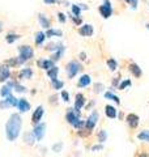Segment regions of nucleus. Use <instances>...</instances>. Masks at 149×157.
<instances>
[{
	"instance_id": "nucleus-16",
	"label": "nucleus",
	"mask_w": 149,
	"mask_h": 157,
	"mask_svg": "<svg viewBox=\"0 0 149 157\" xmlns=\"http://www.w3.org/2000/svg\"><path fill=\"white\" fill-rule=\"evenodd\" d=\"M32 76H33L32 68H24L18 73V78H21V80H28V78H32Z\"/></svg>"
},
{
	"instance_id": "nucleus-51",
	"label": "nucleus",
	"mask_w": 149,
	"mask_h": 157,
	"mask_svg": "<svg viewBox=\"0 0 149 157\" xmlns=\"http://www.w3.org/2000/svg\"><path fill=\"white\" fill-rule=\"evenodd\" d=\"M2 32H3V22L0 21V33H2Z\"/></svg>"
},
{
	"instance_id": "nucleus-38",
	"label": "nucleus",
	"mask_w": 149,
	"mask_h": 157,
	"mask_svg": "<svg viewBox=\"0 0 149 157\" xmlns=\"http://www.w3.org/2000/svg\"><path fill=\"white\" fill-rule=\"evenodd\" d=\"M58 47H59L58 43H50L46 48H47V50H50V51H55V50H58Z\"/></svg>"
},
{
	"instance_id": "nucleus-9",
	"label": "nucleus",
	"mask_w": 149,
	"mask_h": 157,
	"mask_svg": "<svg viewBox=\"0 0 149 157\" xmlns=\"http://www.w3.org/2000/svg\"><path fill=\"white\" fill-rule=\"evenodd\" d=\"M43 113H44L43 106H38L37 109H36V111L33 113V117H32V122H33L34 124H37V123H39V122H41L42 117H43Z\"/></svg>"
},
{
	"instance_id": "nucleus-8",
	"label": "nucleus",
	"mask_w": 149,
	"mask_h": 157,
	"mask_svg": "<svg viewBox=\"0 0 149 157\" xmlns=\"http://www.w3.org/2000/svg\"><path fill=\"white\" fill-rule=\"evenodd\" d=\"M9 76H11V70L9 67L4 63V64H0V82H6L8 81Z\"/></svg>"
},
{
	"instance_id": "nucleus-40",
	"label": "nucleus",
	"mask_w": 149,
	"mask_h": 157,
	"mask_svg": "<svg viewBox=\"0 0 149 157\" xmlns=\"http://www.w3.org/2000/svg\"><path fill=\"white\" fill-rule=\"evenodd\" d=\"M102 149H103V145H102L101 143L92 147V152H98V151H102Z\"/></svg>"
},
{
	"instance_id": "nucleus-31",
	"label": "nucleus",
	"mask_w": 149,
	"mask_h": 157,
	"mask_svg": "<svg viewBox=\"0 0 149 157\" xmlns=\"http://www.w3.org/2000/svg\"><path fill=\"white\" fill-rule=\"evenodd\" d=\"M6 101H7V102H8V104L11 105V106H17V104H18V100H17L16 97H13L12 94L7 96V97H6Z\"/></svg>"
},
{
	"instance_id": "nucleus-5",
	"label": "nucleus",
	"mask_w": 149,
	"mask_h": 157,
	"mask_svg": "<svg viewBox=\"0 0 149 157\" xmlns=\"http://www.w3.org/2000/svg\"><path fill=\"white\" fill-rule=\"evenodd\" d=\"M98 11H99V13H101V16H102L103 18L111 17V14H113L111 2H110V0H103V4H102V6H99Z\"/></svg>"
},
{
	"instance_id": "nucleus-24",
	"label": "nucleus",
	"mask_w": 149,
	"mask_h": 157,
	"mask_svg": "<svg viewBox=\"0 0 149 157\" xmlns=\"http://www.w3.org/2000/svg\"><path fill=\"white\" fill-rule=\"evenodd\" d=\"M137 139L141 140V141H147V143H149V130H144L141 132H139Z\"/></svg>"
},
{
	"instance_id": "nucleus-13",
	"label": "nucleus",
	"mask_w": 149,
	"mask_h": 157,
	"mask_svg": "<svg viewBox=\"0 0 149 157\" xmlns=\"http://www.w3.org/2000/svg\"><path fill=\"white\" fill-rule=\"evenodd\" d=\"M128 126L131 127V128H136L139 126V121H140V118H139L136 114H128L127 118H126Z\"/></svg>"
},
{
	"instance_id": "nucleus-44",
	"label": "nucleus",
	"mask_w": 149,
	"mask_h": 157,
	"mask_svg": "<svg viewBox=\"0 0 149 157\" xmlns=\"http://www.w3.org/2000/svg\"><path fill=\"white\" fill-rule=\"evenodd\" d=\"M58 18H59V21H60L62 24H64V22H66V14H64V13H58Z\"/></svg>"
},
{
	"instance_id": "nucleus-47",
	"label": "nucleus",
	"mask_w": 149,
	"mask_h": 157,
	"mask_svg": "<svg viewBox=\"0 0 149 157\" xmlns=\"http://www.w3.org/2000/svg\"><path fill=\"white\" fill-rule=\"evenodd\" d=\"M80 59H81V60H85V59H86V54L85 52H80Z\"/></svg>"
},
{
	"instance_id": "nucleus-27",
	"label": "nucleus",
	"mask_w": 149,
	"mask_h": 157,
	"mask_svg": "<svg viewBox=\"0 0 149 157\" xmlns=\"http://www.w3.org/2000/svg\"><path fill=\"white\" fill-rule=\"evenodd\" d=\"M105 98H107V100H113L115 104H120V100H119V97L118 96H115L114 93H111V92H106L105 93Z\"/></svg>"
},
{
	"instance_id": "nucleus-1",
	"label": "nucleus",
	"mask_w": 149,
	"mask_h": 157,
	"mask_svg": "<svg viewBox=\"0 0 149 157\" xmlns=\"http://www.w3.org/2000/svg\"><path fill=\"white\" fill-rule=\"evenodd\" d=\"M22 126V119L20 114H12L6 124V135L9 141H14L20 135Z\"/></svg>"
},
{
	"instance_id": "nucleus-3",
	"label": "nucleus",
	"mask_w": 149,
	"mask_h": 157,
	"mask_svg": "<svg viewBox=\"0 0 149 157\" xmlns=\"http://www.w3.org/2000/svg\"><path fill=\"white\" fill-rule=\"evenodd\" d=\"M18 52H20V56H18V60H20V64H22L26 60H30L34 56V50L30 46H20L18 47Z\"/></svg>"
},
{
	"instance_id": "nucleus-39",
	"label": "nucleus",
	"mask_w": 149,
	"mask_h": 157,
	"mask_svg": "<svg viewBox=\"0 0 149 157\" xmlns=\"http://www.w3.org/2000/svg\"><path fill=\"white\" fill-rule=\"evenodd\" d=\"M7 107H11V105H9L6 101V98H4V100L0 101V109H7Z\"/></svg>"
},
{
	"instance_id": "nucleus-37",
	"label": "nucleus",
	"mask_w": 149,
	"mask_h": 157,
	"mask_svg": "<svg viewBox=\"0 0 149 157\" xmlns=\"http://www.w3.org/2000/svg\"><path fill=\"white\" fill-rule=\"evenodd\" d=\"M126 2L130 4L132 9H137V6H139V0H126Z\"/></svg>"
},
{
	"instance_id": "nucleus-17",
	"label": "nucleus",
	"mask_w": 149,
	"mask_h": 157,
	"mask_svg": "<svg viewBox=\"0 0 149 157\" xmlns=\"http://www.w3.org/2000/svg\"><path fill=\"white\" fill-rule=\"evenodd\" d=\"M38 21H39V24H41V26L43 29H48L50 26H51V24H50V20L46 16H44L43 13L38 14Z\"/></svg>"
},
{
	"instance_id": "nucleus-25",
	"label": "nucleus",
	"mask_w": 149,
	"mask_h": 157,
	"mask_svg": "<svg viewBox=\"0 0 149 157\" xmlns=\"http://www.w3.org/2000/svg\"><path fill=\"white\" fill-rule=\"evenodd\" d=\"M44 39H46V34L43 32H38L36 34V45H42Z\"/></svg>"
},
{
	"instance_id": "nucleus-36",
	"label": "nucleus",
	"mask_w": 149,
	"mask_h": 157,
	"mask_svg": "<svg viewBox=\"0 0 149 157\" xmlns=\"http://www.w3.org/2000/svg\"><path fill=\"white\" fill-rule=\"evenodd\" d=\"M13 88H14V90L18 92V93H24L25 90H26V88L22 86V85H20L18 82H16V81H14V85H13Z\"/></svg>"
},
{
	"instance_id": "nucleus-26",
	"label": "nucleus",
	"mask_w": 149,
	"mask_h": 157,
	"mask_svg": "<svg viewBox=\"0 0 149 157\" xmlns=\"http://www.w3.org/2000/svg\"><path fill=\"white\" fill-rule=\"evenodd\" d=\"M107 67H109V70L110 71H117V68H118V62L115 60V59H113V58H110L107 60Z\"/></svg>"
},
{
	"instance_id": "nucleus-18",
	"label": "nucleus",
	"mask_w": 149,
	"mask_h": 157,
	"mask_svg": "<svg viewBox=\"0 0 149 157\" xmlns=\"http://www.w3.org/2000/svg\"><path fill=\"white\" fill-rule=\"evenodd\" d=\"M130 71H131V73L135 77H140L141 75H143V71H141V68L139 67L136 63H131L130 64Z\"/></svg>"
},
{
	"instance_id": "nucleus-21",
	"label": "nucleus",
	"mask_w": 149,
	"mask_h": 157,
	"mask_svg": "<svg viewBox=\"0 0 149 157\" xmlns=\"http://www.w3.org/2000/svg\"><path fill=\"white\" fill-rule=\"evenodd\" d=\"M64 50H66V47H64L63 45H59L58 50H55V54H54V55L51 56V58H52V60H54V62H56V60H59V59H62L63 54H64Z\"/></svg>"
},
{
	"instance_id": "nucleus-4",
	"label": "nucleus",
	"mask_w": 149,
	"mask_h": 157,
	"mask_svg": "<svg viewBox=\"0 0 149 157\" xmlns=\"http://www.w3.org/2000/svg\"><path fill=\"white\" fill-rule=\"evenodd\" d=\"M81 70H82V67L77 60H72L67 64V75L69 78H73Z\"/></svg>"
},
{
	"instance_id": "nucleus-10",
	"label": "nucleus",
	"mask_w": 149,
	"mask_h": 157,
	"mask_svg": "<svg viewBox=\"0 0 149 157\" xmlns=\"http://www.w3.org/2000/svg\"><path fill=\"white\" fill-rule=\"evenodd\" d=\"M38 66H39V68H42V70L48 71L50 68H52L55 66V62H54L52 59H41V60H38Z\"/></svg>"
},
{
	"instance_id": "nucleus-6",
	"label": "nucleus",
	"mask_w": 149,
	"mask_h": 157,
	"mask_svg": "<svg viewBox=\"0 0 149 157\" xmlns=\"http://www.w3.org/2000/svg\"><path fill=\"white\" fill-rule=\"evenodd\" d=\"M98 121H99V114H98V111H97V110H93L92 114L89 115V118H88L86 122H85L86 130H88V131H92V130L94 128V126L97 124Z\"/></svg>"
},
{
	"instance_id": "nucleus-50",
	"label": "nucleus",
	"mask_w": 149,
	"mask_h": 157,
	"mask_svg": "<svg viewBox=\"0 0 149 157\" xmlns=\"http://www.w3.org/2000/svg\"><path fill=\"white\" fill-rule=\"evenodd\" d=\"M139 157H149V155H147V153H141Z\"/></svg>"
},
{
	"instance_id": "nucleus-33",
	"label": "nucleus",
	"mask_w": 149,
	"mask_h": 157,
	"mask_svg": "<svg viewBox=\"0 0 149 157\" xmlns=\"http://www.w3.org/2000/svg\"><path fill=\"white\" fill-rule=\"evenodd\" d=\"M72 14H73V16L80 17V14H81V8H80V6H77V4H72Z\"/></svg>"
},
{
	"instance_id": "nucleus-20",
	"label": "nucleus",
	"mask_w": 149,
	"mask_h": 157,
	"mask_svg": "<svg viewBox=\"0 0 149 157\" xmlns=\"http://www.w3.org/2000/svg\"><path fill=\"white\" fill-rule=\"evenodd\" d=\"M105 114L109 117V118H111V119H114V118H117V109L114 106H111V105H107L106 107H105Z\"/></svg>"
},
{
	"instance_id": "nucleus-49",
	"label": "nucleus",
	"mask_w": 149,
	"mask_h": 157,
	"mask_svg": "<svg viewBox=\"0 0 149 157\" xmlns=\"http://www.w3.org/2000/svg\"><path fill=\"white\" fill-rule=\"evenodd\" d=\"M118 80H119V77H115V80H114V85H118Z\"/></svg>"
},
{
	"instance_id": "nucleus-2",
	"label": "nucleus",
	"mask_w": 149,
	"mask_h": 157,
	"mask_svg": "<svg viewBox=\"0 0 149 157\" xmlns=\"http://www.w3.org/2000/svg\"><path fill=\"white\" fill-rule=\"evenodd\" d=\"M66 119L69 124H72L74 127V128H81L82 126H85V123H84L82 121H80V113L76 111L74 109H71L67 113Z\"/></svg>"
},
{
	"instance_id": "nucleus-41",
	"label": "nucleus",
	"mask_w": 149,
	"mask_h": 157,
	"mask_svg": "<svg viewBox=\"0 0 149 157\" xmlns=\"http://www.w3.org/2000/svg\"><path fill=\"white\" fill-rule=\"evenodd\" d=\"M71 18H72V21H73L74 24H76V25H80V24L82 22V20H81L80 17H77V16H73V14L71 16Z\"/></svg>"
},
{
	"instance_id": "nucleus-32",
	"label": "nucleus",
	"mask_w": 149,
	"mask_h": 157,
	"mask_svg": "<svg viewBox=\"0 0 149 157\" xmlns=\"http://www.w3.org/2000/svg\"><path fill=\"white\" fill-rule=\"evenodd\" d=\"M106 139H107V132L105 130H101L98 132V141L102 144V143H105L106 141Z\"/></svg>"
},
{
	"instance_id": "nucleus-22",
	"label": "nucleus",
	"mask_w": 149,
	"mask_h": 157,
	"mask_svg": "<svg viewBox=\"0 0 149 157\" xmlns=\"http://www.w3.org/2000/svg\"><path fill=\"white\" fill-rule=\"evenodd\" d=\"M24 140H25V143H28L29 145H33L34 141H36V136L33 135V132H26V134L24 135Z\"/></svg>"
},
{
	"instance_id": "nucleus-45",
	"label": "nucleus",
	"mask_w": 149,
	"mask_h": 157,
	"mask_svg": "<svg viewBox=\"0 0 149 157\" xmlns=\"http://www.w3.org/2000/svg\"><path fill=\"white\" fill-rule=\"evenodd\" d=\"M44 4H47V6H52V4H56L58 0H43Z\"/></svg>"
},
{
	"instance_id": "nucleus-15",
	"label": "nucleus",
	"mask_w": 149,
	"mask_h": 157,
	"mask_svg": "<svg viewBox=\"0 0 149 157\" xmlns=\"http://www.w3.org/2000/svg\"><path fill=\"white\" fill-rule=\"evenodd\" d=\"M92 84V77L89 75H82L80 78H78V82L77 85L80 88H85V86H89Z\"/></svg>"
},
{
	"instance_id": "nucleus-19",
	"label": "nucleus",
	"mask_w": 149,
	"mask_h": 157,
	"mask_svg": "<svg viewBox=\"0 0 149 157\" xmlns=\"http://www.w3.org/2000/svg\"><path fill=\"white\" fill-rule=\"evenodd\" d=\"M44 34H46V38H52V37H62V36H63L62 30H59V29H51V28H48V29H47V32L44 33Z\"/></svg>"
},
{
	"instance_id": "nucleus-7",
	"label": "nucleus",
	"mask_w": 149,
	"mask_h": 157,
	"mask_svg": "<svg viewBox=\"0 0 149 157\" xmlns=\"http://www.w3.org/2000/svg\"><path fill=\"white\" fill-rule=\"evenodd\" d=\"M44 134H46V124L44 123H37L33 130V135L36 136V140H42Z\"/></svg>"
},
{
	"instance_id": "nucleus-34",
	"label": "nucleus",
	"mask_w": 149,
	"mask_h": 157,
	"mask_svg": "<svg viewBox=\"0 0 149 157\" xmlns=\"http://www.w3.org/2000/svg\"><path fill=\"white\" fill-rule=\"evenodd\" d=\"M6 64H7L8 67H13V66L20 64V60H18V58H13V59H11V60H7Z\"/></svg>"
},
{
	"instance_id": "nucleus-28",
	"label": "nucleus",
	"mask_w": 149,
	"mask_h": 157,
	"mask_svg": "<svg viewBox=\"0 0 149 157\" xmlns=\"http://www.w3.org/2000/svg\"><path fill=\"white\" fill-rule=\"evenodd\" d=\"M11 92H12V88L9 86V85H4L2 88V90H0V96H2L3 98H6L7 96L11 94Z\"/></svg>"
},
{
	"instance_id": "nucleus-30",
	"label": "nucleus",
	"mask_w": 149,
	"mask_h": 157,
	"mask_svg": "<svg viewBox=\"0 0 149 157\" xmlns=\"http://www.w3.org/2000/svg\"><path fill=\"white\" fill-rule=\"evenodd\" d=\"M18 38H20V36H18V34H14V33H9L8 36L6 37V41H7L8 43H13V42H16Z\"/></svg>"
},
{
	"instance_id": "nucleus-23",
	"label": "nucleus",
	"mask_w": 149,
	"mask_h": 157,
	"mask_svg": "<svg viewBox=\"0 0 149 157\" xmlns=\"http://www.w3.org/2000/svg\"><path fill=\"white\" fill-rule=\"evenodd\" d=\"M58 73H59V68L56 66H54L52 68H50L47 71V76L51 78V80H54V78H58Z\"/></svg>"
},
{
	"instance_id": "nucleus-42",
	"label": "nucleus",
	"mask_w": 149,
	"mask_h": 157,
	"mask_svg": "<svg viewBox=\"0 0 149 157\" xmlns=\"http://www.w3.org/2000/svg\"><path fill=\"white\" fill-rule=\"evenodd\" d=\"M62 148H63V144H62V143L52 145V151H54V152H60V151H62Z\"/></svg>"
},
{
	"instance_id": "nucleus-35",
	"label": "nucleus",
	"mask_w": 149,
	"mask_h": 157,
	"mask_svg": "<svg viewBox=\"0 0 149 157\" xmlns=\"http://www.w3.org/2000/svg\"><path fill=\"white\" fill-rule=\"evenodd\" d=\"M131 84H132L131 80H124L123 82H120V84L118 85V88H119V89H120V90H123V89H126L127 86H131Z\"/></svg>"
},
{
	"instance_id": "nucleus-48",
	"label": "nucleus",
	"mask_w": 149,
	"mask_h": 157,
	"mask_svg": "<svg viewBox=\"0 0 149 157\" xmlns=\"http://www.w3.org/2000/svg\"><path fill=\"white\" fill-rule=\"evenodd\" d=\"M78 6H80V8H81V9H88V7L85 6V4H78Z\"/></svg>"
},
{
	"instance_id": "nucleus-14",
	"label": "nucleus",
	"mask_w": 149,
	"mask_h": 157,
	"mask_svg": "<svg viewBox=\"0 0 149 157\" xmlns=\"http://www.w3.org/2000/svg\"><path fill=\"white\" fill-rule=\"evenodd\" d=\"M17 107H18V110L21 113H28L29 110H30V104H29L25 98H20L18 104H17Z\"/></svg>"
},
{
	"instance_id": "nucleus-46",
	"label": "nucleus",
	"mask_w": 149,
	"mask_h": 157,
	"mask_svg": "<svg viewBox=\"0 0 149 157\" xmlns=\"http://www.w3.org/2000/svg\"><path fill=\"white\" fill-rule=\"evenodd\" d=\"M102 89H103V85L102 84H96V93L102 92Z\"/></svg>"
},
{
	"instance_id": "nucleus-43",
	"label": "nucleus",
	"mask_w": 149,
	"mask_h": 157,
	"mask_svg": "<svg viewBox=\"0 0 149 157\" xmlns=\"http://www.w3.org/2000/svg\"><path fill=\"white\" fill-rule=\"evenodd\" d=\"M62 98H63V101L68 102V101H69V93L66 92V90H63V92H62Z\"/></svg>"
},
{
	"instance_id": "nucleus-52",
	"label": "nucleus",
	"mask_w": 149,
	"mask_h": 157,
	"mask_svg": "<svg viewBox=\"0 0 149 157\" xmlns=\"http://www.w3.org/2000/svg\"><path fill=\"white\" fill-rule=\"evenodd\" d=\"M147 29H148V30H149V24H147Z\"/></svg>"
},
{
	"instance_id": "nucleus-12",
	"label": "nucleus",
	"mask_w": 149,
	"mask_h": 157,
	"mask_svg": "<svg viewBox=\"0 0 149 157\" xmlns=\"http://www.w3.org/2000/svg\"><path fill=\"white\" fill-rule=\"evenodd\" d=\"M84 104H85V97H84V94H81V93H77V94H76V100H74V107H73V109L76 111H80L82 109Z\"/></svg>"
},
{
	"instance_id": "nucleus-29",
	"label": "nucleus",
	"mask_w": 149,
	"mask_h": 157,
	"mask_svg": "<svg viewBox=\"0 0 149 157\" xmlns=\"http://www.w3.org/2000/svg\"><path fill=\"white\" fill-rule=\"evenodd\" d=\"M51 84H52L54 89H63V86H64V82L62 80H58V78H54V80H51Z\"/></svg>"
},
{
	"instance_id": "nucleus-11",
	"label": "nucleus",
	"mask_w": 149,
	"mask_h": 157,
	"mask_svg": "<svg viewBox=\"0 0 149 157\" xmlns=\"http://www.w3.org/2000/svg\"><path fill=\"white\" fill-rule=\"evenodd\" d=\"M78 34L82 37H90L93 36V26L90 24H85V25H82L80 29H78Z\"/></svg>"
}]
</instances>
